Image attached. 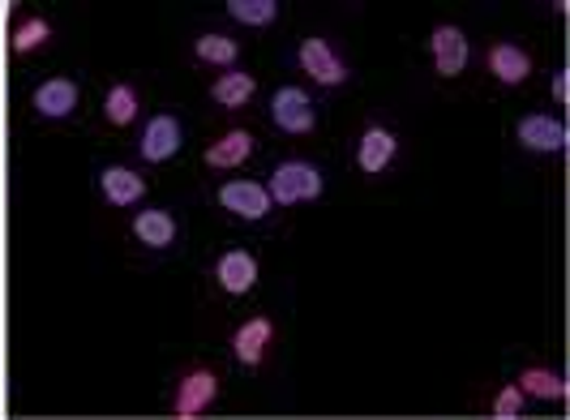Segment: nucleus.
Returning <instances> with one entry per match:
<instances>
[{
	"instance_id": "f257e3e1",
	"label": "nucleus",
	"mask_w": 570,
	"mask_h": 420,
	"mask_svg": "<svg viewBox=\"0 0 570 420\" xmlns=\"http://www.w3.org/2000/svg\"><path fill=\"white\" fill-rule=\"evenodd\" d=\"M266 194L275 206H305L326 194V176L309 159H284L266 176Z\"/></svg>"
},
{
	"instance_id": "f03ea898",
	"label": "nucleus",
	"mask_w": 570,
	"mask_h": 420,
	"mask_svg": "<svg viewBox=\"0 0 570 420\" xmlns=\"http://www.w3.org/2000/svg\"><path fill=\"white\" fill-rule=\"evenodd\" d=\"M219 394H224V382H219V373H215L210 364L185 369V373L176 378V387H171V417H180V420L206 417V412L219 403Z\"/></svg>"
},
{
	"instance_id": "7ed1b4c3",
	"label": "nucleus",
	"mask_w": 570,
	"mask_h": 420,
	"mask_svg": "<svg viewBox=\"0 0 570 420\" xmlns=\"http://www.w3.org/2000/svg\"><path fill=\"white\" fill-rule=\"evenodd\" d=\"M271 125L287 134V138H305V134H314L317 129V104L309 90H301V86H275L271 90Z\"/></svg>"
},
{
	"instance_id": "20e7f679",
	"label": "nucleus",
	"mask_w": 570,
	"mask_h": 420,
	"mask_svg": "<svg viewBox=\"0 0 570 420\" xmlns=\"http://www.w3.org/2000/svg\"><path fill=\"white\" fill-rule=\"evenodd\" d=\"M215 202L228 211L232 219H240V224H266V219L275 215V202L266 194V185H262V180H249V176L224 180V185L215 189Z\"/></svg>"
},
{
	"instance_id": "39448f33",
	"label": "nucleus",
	"mask_w": 570,
	"mask_h": 420,
	"mask_svg": "<svg viewBox=\"0 0 570 420\" xmlns=\"http://www.w3.org/2000/svg\"><path fill=\"white\" fill-rule=\"evenodd\" d=\"M296 65H301L317 86H326V90H340V86H347V78H352V69H347V60L340 57V48H335L331 39H322V35H305V39L296 43Z\"/></svg>"
},
{
	"instance_id": "423d86ee",
	"label": "nucleus",
	"mask_w": 570,
	"mask_h": 420,
	"mask_svg": "<svg viewBox=\"0 0 570 420\" xmlns=\"http://www.w3.org/2000/svg\"><path fill=\"white\" fill-rule=\"evenodd\" d=\"M425 52H429V60H433V74L451 82V78H459V74L468 69V60H472V39H468V30L455 27V22H442V27L429 30Z\"/></svg>"
},
{
	"instance_id": "0eeeda50",
	"label": "nucleus",
	"mask_w": 570,
	"mask_h": 420,
	"mask_svg": "<svg viewBox=\"0 0 570 420\" xmlns=\"http://www.w3.org/2000/svg\"><path fill=\"white\" fill-rule=\"evenodd\" d=\"M185 146V120L176 113H155L142 125V138H138V155L146 164H168L180 155Z\"/></svg>"
},
{
	"instance_id": "6e6552de",
	"label": "nucleus",
	"mask_w": 570,
	"mask_h": 420,
	"mask_svg": "<svg viewBox=\"0 0 570 420\" xmlns=\"http://www.w3.org/2000/svg\"><path fill=\"white\" fill-rule=\"evenodd\" d=\"M215 283H219V292H228V296H249L262 280V262H257L254 250H245V245H232L215 257Z\"/></svg>"
},
{
	"instance_id": "1a4fd4ad",
	"label": "nucleus",
	"mask_w": 570,
	"mask_h": 420,
	"mask_svg": "<svg viewBox=\"0 0 570 420\" xmlns=\"http://www.w3.org/2000/svg\"><path fill=\"white\" fill-rule=\"evenodd\" d=\"M82 104V82L69 78V74H57V78H43L30 95V108L39 120H69Z\"/></svg>"
},
{
	"instance_id": "9d476101",
	"label": "nucleus",
	"mask_w": 570,
	"mask_h": 420,
	"mask_svg": "<svg viewBox=\"0 0 570 420\" xmlns=\"http://www.w3.org/2000/svg\"><path fill=\"white\" fill-rule=\"evenodd\" d=\"M129 232H134V241L150 253H168L176 250V241H180V219H176V211L171 206H146L138 211L134 219H129Z\"/></svg>"
},
{
	"instance_id": "9b49d317",
	"label": "nucleus",
	"mask_w": 570,
	"mask_h": 420,
	"mask_svg": "<svg viewBox=\"0 0 570 420\" xmlns=\"http://www.w3.org/2000/svg\"><path fill=\"white\" fill-rule=\"evenodd\" d=\"M514 141L532 155H562L567 150V125L553 113H528L514 120Z\"/></svg>"
},
{
	"instance_id": "f8f14e48",
	"label": "nucleus",
	"mask_w": 570,
	"mask_h": 420,
	"mask_svg": "<svg viewBox=\"0 0 570 420\" xmlns=\"http://www.w3.org/2000/svg\"><path fill=\"white\" fill-rule=\"evenodd\" d=\"M271 348H275V322H271L266 313L245 318V322L232 331V356H236L240 369H262V361L271 356Z\"/></svg>"
},
{
	"instance_id": "ddd939ff",
	"label": "nucleus",
	"mask_w": 570,
	"mask_h": 420,
	"mask_svg": "<svg viewBox=\"0 0 570 420\" xmlns=\"http://www.w3.org/2000/svg\"><path fill=\"white\" fill-rule=\"evenodd\" d=\"M400 159V134L391 125H365L356 138V168L365 176H382Z\"/></svg>"
},
{
	"instance_id": "4468645a",
	"label": "nucleus",
	"mask_w": 570,
	"mask_h": 420,
	"mask_svg": "<svg viewBox=\"0 0 570 420\" xmlns=\"http://www.w3.org/2000/svg\"><path fill=\"white\" fill-rule=\"evenodd\" d=\"M95 185H99V197L116 211H129L146 197V176L138 168H129V164H104Z\"/></svg>"
},
{
	"instance_id": "2eb2a0df",
	"label": "nucleus",
	"mask_w": 570,
	"mask_h": 420,
	"mask_svg": "<svg viewBox=\"0 0 570 420\" xmlns=\"http://www.w3.org/2000/svg\"><path fill=\"white\" fill-rule=\"evenodd\" d=\"M254 150H257V138L249 129H228V134H219L215 141H206L202 164L210 172H232V168H240V164H249Z\"/></svg>"
},
{
	"instance_id": "dca6fc26",
	"label": "nucleus",
	"mask_w": 570,
	"mask_h": 420,
	"mask_svg": "<svg viewBox=\"0 0 570 420\" xmlns=\"http://www.w3.org/2000/svg\"><path fill=\"white\" fill-rule=\"evenodd\" d=\"M489 74H493V82L502 86H523L532 78V52L523 48V43H514V39H498V43H489Z\"/></svg>"
},
{
	"instance_id": "f3484780",
	"label": "nucleus",
	"mask_w": 570,
	"mask_h": 420,
	"mask_svg": "<svg viewBox=\"0 0 570 420\" xmlns=\"http://www.w3.org/2000/svg\"><path fill=\"white\" fill-rule=\"evenodd\" d=\"M257 95V78L254 74H245V69H224L215 82H210V104L215 108H224V113H240V108H249Z\"/></svg>"
},
{
	"instance_id": "a211bd4d",
	"label": "nucleus",
	"mask_w": 570,
	"mask_h": 420,
	"mask_svg": "<svg viewBox=\"0 0 570 420\" xmlns=\"http://www.w3.org/2000/svg\"><path fill=\"white\" fill-rule=\"evenodd\" d=\"M514 387L528 399H537V403H562L567 399V378L558 369H544V364H528Z\"/></svg>"
},
{
	"instance_id": "6ab92c4d",
	"label": "nucleus",
	"mask_w": 570,
	"mask_h": 420,
	"mask_svg": "<svg viewBox=\"0 0 570 420\" xmlns=\"http://www.w3.org/2000/svg\"><path fill=\"white\" fill-rule=\"evenodd\" d=\"M48 39H57L52 22H48L43 13H27V18H18L13 30H9V52H13V57H30V52L48 48Z\"/></svg>"
},
{
	"instance_id": "aec40b11",
	"label": "nucleus",
	"mask_w": 570,
	"mask_h": 420,
	"mask_svg": "<svg viewBox=\"0 0 570 420\" xmlns=\"http://www.w3.org/2000/svg\"><path fill=\"white\" fill-rule=\"evenodd\" d=\"M142 116V99H138V86L129 82H112L104 90V120L112 129H129L134 120Z\"/></svg>"
},
{
	"instance_id": "412c9836",
	"label": "nucleus",
	"mask_w": 570,
	"mask_h": 420,
	"mask_svg": "<svg viewBox=\"0 0 570 420\" xmlns=\"http://www.w3.org/2000/svg\"><path fill=\"white\" fill-rule=\"evenodd\" d=\"M236 57H240V43L224 35V30H206L194 39V60L198 65H210V69H236Z\"/></svg>"
},
{
	"instance_id": "4be33fe9",
	"label": "nucleus",
	"mask_w": 570,
	"mask_h": 420,
	"mask_svg": "<svg viewBox=\"0 0 570 420\" xmlns=\"http://www.w3.org/2000/svg\"><path fill=\"white\" fill-rule=\"evenodd\" d=\"M228 18L240 27H275L279 4L275 0H228Z\"/></svg>"
},
{
	"instance_id": "5701e85b",
	"label": "nucleus",
	"mask_w": 570,
	"mask_h": 420,
	"mask_svg": "<svg viewBox=\"0 0 570 420\" xmlns=\"http://www.w3.org/2000/svg\"><path fill=\"white\" fill-rule=\"evenodd\" d=\"M523 408H528V394L519 391V387H502V391L493 394V403H489V412L498 420H519L523 417Z\"/></svg>"
},
{
	"instance_id": "b1692460",
	"label": "nucleus",
	"mask_w": 570,
	"mask_h": 420,
	"mask_svg": "<svg viewBox=\"0 0 570 420\" xmlns=\"http://www.w3.org/2000/svg\"><path fill=\"white\" fill-rule=\"evenodd\" d=\"M549 95H553V104H567V69H553V78H549Z\"/></svg>"
}]
</instances>
